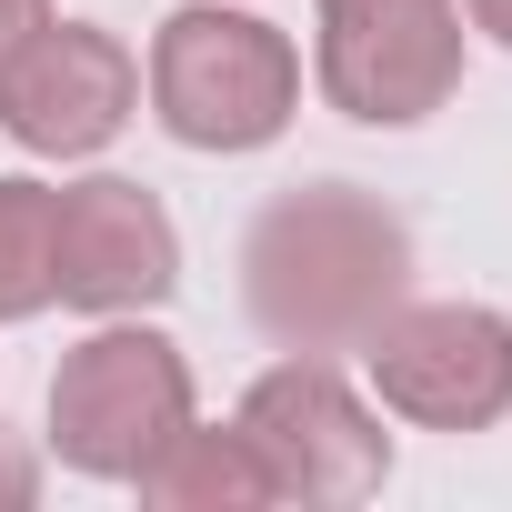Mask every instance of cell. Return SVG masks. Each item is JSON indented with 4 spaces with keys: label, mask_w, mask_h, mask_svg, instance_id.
I'll use <instances>...</instances> for the list:
<instances>
[{
    "label": "cell",
    "mask_w": 512,
    "mask_h": 512,
    "mask_svg": "<svg viewBox=\"0 0 512 512\" xmlns=\"http://www.w3.org/2000/svg\"><path fill=\"white\" fill-rule=\"evenodd\" d=\"M412 292V231L362 181H302L262 201L241 241V302L282 352H362V332Z\"/></svg>",
    "instance_id": "cell-1"
},
{
    "label": "cell",
    "mask_w": 512,
    "mask_h": 512,
    "mask_svg": "<svg viewBox=\"0 0 512 512\" xmlns=\"http://www.w3.org/2000/svg\"><path fill=\"white\" fill-rule=\"evenodd\" d=\"M151 111L181 151H262L302 111V51L262 11L191 0L151 41Z\"/></svg>",
    "instance_id": "cell-2"
},
{
    "label": "cell",
    "mask_w": 512,
    "mask_h": 512,
    "mask_svg": "<svg viewBox=\"0 0 512 512\" xmlns=\"http://www.w3.org/2000/svg\"><path fill=\"white\" fill-rule=\"evenodd\" d=\"M191 422V362L151 322H101L51 372V452L91 482H141L151 452Z\"/></svg>",
    "instance_id": "cell-3"
},
{
    "label": "cell",
    "mask_w": 512,
    "mask_h": 512,
    "mask_svg": "<svg viewBox=\"0 0 512 512\" xmlns=\"http://www.w3.org/2000/svg\"><path fill=\"white\" fill-rule=\"evenodd\" d=\"M322 101L362 131H412L462 91V0H312Z\"/></svg>",
    "instance_id": "cell-4"
},
{
    "label": "cell",
    "mask_w": 512,
    "mask_h": 512,
    "mask_svg": "<svg viewBox=\"0 0 512 512\" xmlns=\"http://www.w3.org/2000/svg\"><path fill=\"white\" fill-rule=\"evenodd\" d=\"M362 372L422 432H492L512 412V322L492 302H392L362 332Z\"/></svg>",
    "instance_id": "cell-5"
},
{
    "label": "cell",
    "mask_w": 512,
    "mask_h": 512,
    "mask_svg": "<svg viewBox=\"0 0 512 512\" xmlns=\"http://www.w3.org/2000/svg\"><path fill=\"white\" fill-rule=\"evenodd\" d=\"M241 442L262 452L272 502H372L382 472H392L382 412L322 352H302V362H282L241 392Z\"/></svg>",
    "instance_id": "cell-6"
},
{
    "label": "cell",
    "mask_w": 512,
    "mask_h": 512,
    "mask_svg": "<svg viewBox=\"0 0 512 512\" xmlns=\"http://www.w3.org/2000/svg\"><path fill=\"white\" fill-rule=\"evenodd\" d=\"M141 111V61L101 21H41L0 61V131L41 161H91Z\"/></svg>",
    "instance_id": "cell-7"
},
{
    "label": "cell",
    "mask_w": 512,
    "mask_h": 512,
    "mask_svg": "<svg viewBox=\"0 0 512 512\" xmlns=\"http://www.w3.org/2000/svg\"><path fill=\"white\" fill-rule=\"evenodd\" d=\"M51 282L71 312H151L181 292V231L171 211L121 181V171H91L71 191H51Z\"/></svg>",
    "instance_id": "cell-8"
},
{
    "label": "cell",
    "mask_w": 512,
    "mask_h": 512,
    "mask_svg": "<svg viewBox=\"0 0 512 512\" xmlns=\"http://www.w3.org/2000/svg\"><path fill=\"white\" fill-rule=\"evenodd\" d=\"M131 492L161 502V512H262V502H272V472H262V452L241 442V422H231V432L181 422Z\"/></svg>",
    "instance_id": "cell-9"
},
{
    "label": "cell",
    "mask_w": 512,
    "mask_h": 512,
    "mask_svg": "<svg viewBox=\"0 0 512 512\" xmlns=\"http://www.w3.org/2000/svg\"><path fill=\"white\" fill-rule=\"evenodd\" d=\"M51 191L41 181H0V322H31L51 312Z\"/></svg>",
    "instance_id": "cell-10"
},
{
    "label": "cell",
    "mask_w": 512,
    "mask_h": 512,
    "mask_svg": "<svg viewBox=\"0 0 512 512\" xmlns=\"http://www.w3.org/2000/svg\"><path fill=\"white\" fill-rule=\"evenodd\" d=\"M41 21H51V0H0V61H11V51H21Z\"/></svg>",
    "instance_id": "cell-11"
},
{
    "label": "cell",
    "mask_w": 512,
    "mask_h": 512,
    "mask_svg": "<svg viewBox=\"0 0 512 512\" xmlns=\"http://www.w3.org/2000/svg\"><path fill=\"white\" fill-rule=\"evenodd\" d=\"M472 31H492V41L512 51V0H472Z\"/></svg>",
    "instance_id": "cell-12"
},
{
    "label": "cell",
    "mask_w": 512,
    "mask_h": 512,
    "mask_svg": "<svg viewBox=\"0 0 512 512\" xmlns=\"http://www.w3.org/2000/svg\"><path fill=\"white\" fill-rule=\"evenodd\" d=\"M31 492H41V472H31V462H0V502H31Z\"/></svg>",
    "instance_id": "cell-13"
}]
</instances>
